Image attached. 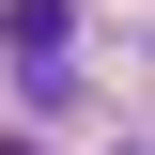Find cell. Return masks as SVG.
I'll use <instances>...</instances> for the list:
<instances>
[{
  "label": "cell",
  "mask_w": 155,
  "mask_h": 155,
  "mask_svg": "<svg viewBox=\"0 0 155 155\" xmlns=\"http://www.w3.org/2000/svg\"><path fill=\"white\" fill-rule=\"evenodd\" d=\"M0 31H16V93H31V109H62V78H78V16H62V0H16Z\"/></svg>",
  "instance_id": "cell-1"
}]
</instances>
